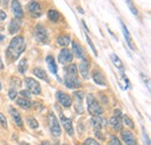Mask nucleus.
Masks as SVG:
<instances>
[{"mask_svg":"<svg viewBox=\"0 0 151 145\" xmlns=\"http://www.w3.org/2000/svg\"><path fill=\"white\" fill-rule=\"evenodd\" d=\"M48 124H49V129H50V132L52 134V136L59 137L60 134H62V129H60L59 122H58V120H57V117L55 116L54 113H49V115H48Z\"/></svg>","mask_w":151,"mask_h":145,"instance_id":"7ed1b4c3","label":"nucleus"},{"mask_svg":"<svg viewBox=\"0 0 151 145\" xmlns=\"http://www.w3.org/2000/svg\"><path fill=\"white\" fill-rule=\"evenodd\" d=\"M8 30L11 34H17L20 30V26L19 23L17 22V20H12L11 23H9V27H8Z\"/></svg>","mask_w":151,"mask_h":145,"instance_id":"a878e982","label":"nucleus"},{"mask_svg":"<svg viewBox=\"0 0 151 145\" xmlns=\"http://www.w3.org/2000/svg\"><path fill=\"white\" fill-rule=\"evenodd\" d=\"M109 123L113 127L114 130H116V131L122 130V117H121V111L120 110H115V115L111 117Z\"/></svg>","mask_w":151,"mask_h":145,"instance_id":"423d86ee","label":"nucleus"},{"mask_svg":"<svg viewBox=\"0 0 151 145\" xmlns=\"http://www.w3.org/2000/svg\"><path fill=\"white\" fill-rule=\"evenodd\" d=\"M64 145H68V144H64Z\"/></svg>","mask_w":151,"mask_h":145,"instance_id":"de8ad7c7","label":"nucleus"},{"mask_svg":"<svg viewBox=\"0 0 151 145\" xmlns=\"http://www.w3.org/2000/svg\"><path fill=\"white\" fill-rule=\"evenodd\" d=\"M28 11L33 18H38L41 17V6L36 1H30L28 4Z\"/></svg>","mask_w":151,"mask_h":145,"instance_id":"9b49d317","label":"nucleus"},{"mask_svg":"<svg viewBox=\"0 0 151 145\" xmlns=\"http://www.w3.org/2000/svg\"><path fill=\"white\" fill-rule=\"evenodd\" d=\"M41 145H51V143H50V142H48V141H44V142H42V143H41Z\"/></svg>","mask_w":151,"mask_h":145,"instance_id":"79ce46f5","label":"nucleus"},{"mask_svg":"<svg viewBox=\"0 0 151 145\" xmlns=\"http://www.w3.org/2000/svg\"><path fill=\"white\" fill-rule=\"evenodd\" d=\"M65 78L66 79H78V70L75 64L69 65L65 69Z\"/></svg>","mask_w":151,"mask_h":145,"instance_id":"2eb2a0df","label":"nucleus"},{"mask_svg":"<svg viewBox=\"0 0 151 145\" xmlns=\"http://www.w3.org/2000/svg\"><path fill=\"white\" fill-rule=\"evenodd\" d=\"M73 96H75L76 100H77V105H76V110H77V113L83 114L84 109H83V106H81V101H83L84 93H83V92H80V91H77V92L73 93Z\"/></svg>","mask_w":151,"mask_h":145,"instance_id":"f3484780","label":"nucleus"},{"mask_svg":"<svg viewBox=\"0 0 151 145\" xmlns=\"http://www.w3.org/2000/svg\"><path fill=\"white\" fill-rule=\"evenodd\" d=\"M9 114H11V116H12L14 123H15L20 129H22V128H23V122H22V118H21V115L19 114V111L14 108V107H9Z\"/></svg>","mask_w":151,"mask_h":145,"instance_id":"4468645a","label":"nucleus"},{"mask_svg":"<svg viewBox=\"0 0 151 145\" xmlns=\"http://www.w3.org/2000/svg\"><path fill=\"white\" fill-rule=\"evenodd\" d=\"M79 72L84 78L88 77V62L86 59H83V62L79 65Z\"/></svg>","mask_w":151,"mask_h":145,"instance_id":"412c9836","label":"nucleus"},{"mask_svg":"<svg viewBox=\"0 0 151 145\" xmlns=\"http://www.w3.org/2000/svg\"><path fill=\"white\" fill-rule=\"evenodd\" d=\"M109 145H122V144H121L120 139H119L116 136L111 135V136H109Z\"/></svg>","mask_w":151,"mask_h":145,"instance_id":"473e14b6","label":"nucleus"},{"mask_svg":"<svg viewBox=\"0 0 151 145\" xmlns=\"http://www.w3.org/2000/svg\"><path fill=\"white\" fill-rule=\"evenodd\" d=\"M87 110L92 116H100L104 113V109L92 94L87 95Z\"/></svg>","mask_w":151,"mask_h":145,"instance_id":"f03ea898","label":"nucleus"},{"mask_svg":"<svg viewBox=\"0 0 151 145\" xmlns=\"http://www.w3.org/2000/svg\"><path fill=\"white\" fill-rule=\"evenodd\" d=\"M120 22H121V28H122V32H123V35H124V38H126V41H127V43H128V45H129V48L132 49V50H135L136 48H135V45H134V42H132V36H130V34H129V30L127 29V27H126V24L120 20Z\"/></svg>","mask_w":151,"mask_h":145,"instance_id":"dca6fc26","label":"nucleus"},{"mask_svg":"<svg viewBox=\"0 0 151 145\" xmlns=\"http://www.w3.org/2000/svg\"><path fill=\"white\" fill-rule=\"evenodd\" d=\"M27 67H28V64H27V59H21L19 62V66H18V70H19L20 73L24 74L26 71H27Z\"/></svg>","mask_w":151,"mask_h":145,"instance_id":"c85d7f7f","label":"nucleus"},{"mask_svg":"<svg viewBox=\"0 0 151 145\" xmlns=\"http://www.w3.org/2000/svg\"><path fill=\"white\" fill-rule=\"evenodd\" d=\"M57 43L60 47H68L71 43V38L69 35H62V36L57 37Z\"/></svg>","mask_w":151,"mask_h":145,"instance_id":"4be33fe9","label":"nucleus"},{"mask_svg":"<svg viewBox=\"0 0 151 145\" xmlns=\"http://www.w3.org/2000/svg\"><path fill=\"white\" fill-rule=\"evenodd\" d=\"M11 85H12V88H19L20 86H21V80H20L19 78H12V80H11Z\"/></svg>","mask_w":151,"mask_h":145,"instance_id":"72a5a7b5","label":"nucleus"},{"mask_svg":"<svg viewBox=\"0 0 151 145\" xmlns=\"http://www.w3.org/2000/svg\"><path fill=\"white\" fill-rule=\"evenodd\" d=\"M11 8H12V12L15 15V18L22 19V17H23V11H22V7L20 5L19 0H12Z\"/></svg>","mask_w":151,"mask_h":145,"instance_id":"ddd939ff","label":"nucleus"},{"mask_svg":"<svg viewBox=\"0 0 151 145\" xmlns=\"http://www.w3.org/2000/svg\"><path fill=\"white\" fill-rule=\"evenodd\" d=\"M0 90H1V84H0Z\"/></svg>","mask_w":151,"mask_h":145,"instance_id":"49530a36","label":"nucleus"},{"mask_svg":"<svg viewBox=\"0 0 151 145\" xmlns=\"http://www.w3.org/2000/svg\"><path fill=\"white\" fill-rule=\"evenodd\" d=\"M91 122H92V126L94 127V131H101V129L107 123V121L101 116H93Z\"/></svg>","mask_w":151,"mask_h":145,"instance_id":"f8f14e48","label":"nucleus"},{"mask_svg":"<svg viewBox=\"0 0 151 145\" xmlns=\"http://www.w3.org/2000/svg\"><path fill=\"white\" fill-rule=\"evenodd\" d=\"M45 62H47V65H48L49 70L51 71V73L57 74V65H56L55 59H54V57H52V56H48V57L45 58Z\"/></svg>","mask_w":151,"mask_h":145,"instance_id":"6ab92c4d","label":"nucleus"},{"mask_svg":"<svg viewBox=\"0 0 151 145\" xmlns=\"http://www.w3.org/2000/svg\"><path fill=\"white\" fill-rule=\"evenodd\" d=\"M111 58H112V60H113L114 65L121 71V73L123 74V72H124V69H123V64H122V62H121V59L116 56L115 54H112L111 55Z\"/></svg>","mask_w":151,"mask_h":145,"instance_id":"b1692460","label":"nucleus"},{"mask_svg":"<svg viewBox=\"0 0 151 145\" xmlns=\"http://www.w3.org/2000/svg\"><path fill=\"white\" fill-rule=\"evenodd\" d=\"M34 35L35 38L37 39L40 43L42 44H47L48 41H49V35H48V32L45 29V27H43L42 24H37L34 29Z\"/></svg>","mask_w":151,"mask_h":145,"instance_id":"20e7f679","label":"nucleus"},{"mask_svg":"<svg viewBox=\"0 0 151 145\" xmlns=\"http://www.w3.org/2000/svg\"><path fill=\"white\" fill-rule=\"evenodd\" d=\"M2 39H4V36H2V35H0V41H2Z\"/></svg>","mask_w":151,"mask_h":145,"instance_id":"a18cd8bd","label":"nucleus"},{"mask_svg":"<svg viewBox=\"0 0 151 145\" xmlns=\"http://www.w3.org/2000/svg\"><path fill=\"white\" fill-rule=\"evenodd\" d=\"M26 49V43L22 36H15L9 43L7 49V57L11 60H17Z\"/></svg>","mask_w":151,"mask_h":145,"instance_id":"f257e3e1","label":"nucleus"},{"mask_svg":"<svg viewBox=\"0 0 151 145\" xmlns=\"http://www.w3.org/2000/svg\"><path fill=\"white\" fill-rule=\"evenodd\" d=\"M0 123H1V126H2L4 129H7V121H6V117H5V115L1 114V113H0Z\"/></svg>","mask_w":151,"mask_h":145,"instance_id":"e433bc0d","label":"nucleus"},{"mask_svg":"<svg viewBox=\"0 0 151 145\" xmlns=\"http://www.w3.org/2000/svg\"><path fill=\"white\" fill-rule=\"evenodd\" d=\"M33 73L40 78V79H43V80H45V81H48V77H47V73L45 71L43 70V69H41V67H35L34 70H33Z\"/></svg>","mask_w":151,"mask_h":145,"instance_id":"393cba45","label":"nucleus"},{"mask_svg":"<svg viewBox=\"0 0 151 145\" xmlns=\"http://www.w3.org/2000/svg\"><path fill=\"white\" fill-rule=\"evenodd\" d=\"M48 18L50 19L52 22H57L59 20V18H60V14L57 11H55V9H50L48 12Z\"/></svg>","mask_w":151,"mask_h":145,"instance_id":"cd10ccee","label":"nucleus"},{"mask_svg":"<svg viewBox=\"0 0 151 145\" xmlns=\"http://www.w3.org/2000/svg\"><path fill=\"white\" fill-rule=\"evenodd\" d=\"M121 138L127 145H137V141L135 136L129 130H121Z\"/></svg>","mask_w":151,"mask_h":145,"instance_id":"9d476101","label":"nucleus"},{"mask_svg":"<svg viewBox=\"0 0 151 145\" xmlns=\"http://www.w3.org/2000/svg\"><path fill=\"white\" fill-rule=\"evenodd\" d=\"M73 58V54L71 50L69 49H63L59 55H58V62L60 64H66V63H71Z\"/></svg>","mask_w":151,"mask_h":145,"instance_id":"1a4fd4ad","label":"nucleus"},{"mask_svg":"<svg viewBox=\"0 0 151 145\" xmlns=\"http://www.w3.org/2000/svg\"><path fill=\"white\" fill-rule=\"evenodd\" d=\"M64 84L66 85V87L69 88H79L81 86V83L79 81V79H64Z\"/></svg>","mask_w":151,"mask_h":145,"instance_id":"aec40b11","label":"nucleus"},{"mask_svg":"<svg viewBox=\"0 0 151 145\" xmlns=\"http://www.w3.org/2000/svg\"><path fill=\"white\" fill-rule=\"evenodd\" d=\"M122 120H123V122H124V124H126L127 127H129L130 129H134V128H135V124H134L132 120L129 117V116L124 115V116H122Z\"/></svg>","mask_w":151,"mask_h":145,"instance_id":"2f4dec72","label":"nucleus"},{"mask_svg":"<svg viewBox=\"0 0 151 145\" xmlns=\"http://www.w3.org/2000/svg\"><path fill=\"white\" fill-rule=\"evenodd\" d=\"M143 139H144V143H145V145H150L149 137H148V135H147V132H145V130H144V129H143Z\"/></svg>","mask_w":151,"mask_h":145,"instance_id":"ea45409f","label":"nucleus"},{"mask_svg":"<svg viewBox=\"0 0 151 145\" xmlns=\"http://www.w3.org/2000/svg\"><path fill=\"white\" fill-rule=\"evenodd\" d=\"M20 94L22 95V98H24V99H30V92H28V91H21L20 92Z\"/></svg>","mask_w":151,"mask_h":145,"instance_id":"58836bf2","label":"nucleus"},{"mask_svg":"<svg viewBox=\"0 0 151 145\" xmlns=\"http://www.w3.org/2000/svg\"><path fill=\"white\" fill-rule=\"evenodd\" d=\"M27 123H28V126L32 128V129H37L38 128V122L33 116H28L27 117Z\"/></svg>","mask_w":151,"mask_h":145,"instance_id":"c756f323","label":"nucleus"},{"mask_svg":"<svg viewBox=\"0 0 151 145\" xmlns=\"http://www.w3.org/2000/svg\"><path fill=\"white\" fill-rule=\"evenodd\" d=\"M8 96H9L11 100H15L17 96H18V92H17V90H15V88H11V90L8 91Z\"/></svg>","mask_w":151,"mask_h":145,"instance_id":"f704fd0d","label":"nucleus"},{"mask_svg":"<svg viewBox=\"0 0 151 145\" xmlns=\"http://www.w3.org/2000/svg\"><path fill=\"white\" fill-rule=\"evenodd\" d=\"M60 122H62V126L64 127L65 131L68 132L69 136H73L75 135V130H73V126H72V121L70 118H68L65 115L60 114Z\"/></svg>","mask_w":151,"mask_h":145,"instance_id":"6e6552de","label":"nucleus"},{"mask_svg":"<svg viewBox=\"0 0 151 145\" xmlns=\"http://www.w3.org/2000/svg\"><path fill=\"white\" fill-rule=\"evenodd\" d=\"M6 17H7V15H6V13H5L4 11H0V20H1V21L6 20Z\"/></svg>","mask_w":151,"mask_h":145,"instance_id":"a19ab883","label":"nucleus"},{"mask_svg":"<svg viewBox=\"0 0 151 145\" xmlns=\"http://www.w3.org/2000/svg\"><path fill=\"white\" fill-rule=\"evenodd\" d=\"M83 145H100V144H99V142H96L93 138H86L84 141Z\"/></svg>","mask_w":151,"mask_h":145,"instance_id":"c9c22d12","label":"nucleus"},{"mask_svg":"<svg viewBox=\"0 0 151 145\" xmlns=\"http://www.w3.org/2000/svg\"><path fill=\"white\" fill-rule=\"evenodd\" d=\"M126 2H127V6L129 7V9L132 11V13L135 15V17H138V11H137V8H136V6L134 5V2H132V0H126Z\"/></svg>","mask_w":151,"mask_h":145,"instance_id":"7c9ffc66","label":"nucleus"},{"mask_svg":"<svg viewBox=\"0 0 151 145\" xmlns=\"http://www.w3.org/2000/svg\"><path fill=\"white\" fill-rule=\"evenodd\" d=\"M4 69V64H2V62H1V58H0V70H2Z\"/></svg>","mask_w":151,"mask_h":145,"instance_id":"37998d69","label":"nucleus"},{"mask_svg":"<svg viewBox=\"0 0 151 145\" xmlns=\"http://www.w3.org/2000/svg\"><path fill=\"white\" fill-rule=\"evenodd\" d=\"M93 80H94L95 84H98V85H100V86H106V78H105V75L102 74V72H100V71H94L93 72Z\"/></svg>","mask_w":151,"mask_h":145,"instance_id":"a211bd4d","label":"nucleus"},{"mask_svg":"<svg viewBox=\"0 0 151 145\" xmlns=\"http://www.w3.org/2000/svg\"><path fill=\"white\" fill-rule=\"evenodd\" d=\"M86 39H87V43H88V45L91 47V49H92V51H93V54L96 56L98 55V52H96V50H95V48H94V45H93V43H92V41H91V38L86 35Z\"/></svg>","mask_w":151,"mask_h":145,"instance_id":"4c0bfd02","label":"nucleus"},{"mask_svg":"<svg viewBox=\"0 0 151 145\" xmlns=\"http://www.w3.org/2000/svg\"><path fill=\"white\" fill-rule=\"evenodd\" d=\"M56 99L57 101L63 106V107H70L72 105V99L69 94L64 93V92H57L56 93Z\"/></svg>","mask_w":151,"mask_h":145,"instance_id":"0eeeda50","label":"nucleus"},{"mask_svg":"<svg viewBox=\"0 0 151 145\" xmlns=\"http://www.w3.org/2000/svg\"><path fill=\"white\" fill-rule=\"evenodd\" d=\"M72 50H73V52L76 54L77 57H79V58H81V59H84V54H83V49L76 43L73 42L72 43Z\"/></svg>","mask_w":151,"mask_h":145,"instance_id":"bb28decb","label":"nucleus"},{"mask_svg":"<svg viewBox=\"0 0 151 145\" xmlns=\"http://www.w3.org/2000/svg\"><path fill=\"white\" fill-rule=\"evenodd\" d=\"M24 81H26L28 92H30V93H33V94H36V95L41 94V86H40L38 81L34 80L33 78H26Z\"/></svg>","mask_w":151,"mask_h":145,"instance_id":"39448f33","label":"nucleus"},{"mask_svg":"<svg viewBox=\"0 0 151 145\" xmlns=\"http://www.w3.org/2000/svg\"><path fill=\"white\" fill-rule=\"evenodd\" d=\"M20 145H30V144H28V143H24V142H22V143H20Z\"/></svg>","mask_w":151,"mask_h":145,"instance_id":"c03bdc74","label":"nucleus"},{"mask_svg":"<svg viewBox=\"0 0 151 145\" xmlns=\"http://www.w3.org/2000/svg\"><path fill=\"white\" fill-rule=\"evenodd\" d=\"M17 103H18L19 107H21V108H23V109H29L33 106V103H32L28 99H24V98H19V99L17 100Z\"/></svg>","mask_w":151,"mask_h":145,"instance_id":"5701e85b","label":"nucleus"}]
</instances>
